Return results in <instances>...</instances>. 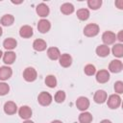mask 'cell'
<instances>
[{"instance_id":"6","label":"cell","mask_w":123,"mask_h":123,"mask_svg":"<svg viewBox=\"0 0 123 123\" xmlns=\"http://www.w3.org/2000/svg\"><path fill=\"white\" fill-rule=\"evenodd\" d=\"M76 107L81 111H86L89 107V100L85 96H80L76 100Z\"/></svg>"},{"instance_id":"5","label":"cell","mask_w":123,"mask_h":123,"mask_svg":"<svg viewBox=\"0 0 123 123\" xmlns=\"http://www.w3.org/2000/svg\"><path fill=\"white\" fill-rule=\"evenodd\" d=\"M102 40L104 42L105 45H110L115 42L116 40V35L111 31H106L104 32V34L102 35Z\"/></svg>"},{"instance_id":"31","label":"cell","mask_w":123,"mask_h":123,"mask_svg":"<svg viewBox=\"0 0 123 123\" xmlns=\"http://www.w3.org/2000/svg\"><path fill=\"white\" fill-rule=\"evenodd\" d=\"M10 91V86L8 84L1 82L0 83V96H4L6 94H8Z\"/></svg>"},{"instance_id":"12","label":"cell","mask_w":123,"mask_h":123,"mask_svg":"<svg viewBox=\"0 0 123 123\" xmlns=\"http://www.w3.org/2000/svg\"><path fill=\"white\" fill-rule=\"evenodd\" d=\"M4 111L6 114H9V115H12V114H14L16 111H17V106L14 102L12 101H8L5 103L4 105Z\"/></svg>"},{"instance_id":"23","label":"cell","mask_w":123,"mask_h":123,"mask_svg":"<svg viewBox=\"0 0 123 123\" xmlns=\"http://www.w3.org/2000/svg\"><path fill=\"white\" fill-rule=\"evenodd\" d=\"M93 117L90 112L88 111H83L79 115V122L80 123H90L92 121Z\"/></svg>"},{"instance_id":"28","label":"cell","mask_w":123,"mask_h":123,"mask_svg":"<svg viewBox=\"0 0 123 123\" xmlns=\"http://www.w3.org/2000/svg\"><path fill=\"white\" fill-rule=\"evenodd\" d=\"M102 5V0H88L87 1V6L91 10H98Z\"/></svg>"},{"instance_id":"36","label":"cell","mask_w":123,"mask_h":123,"mask_svg":"<svg viewBox=\"0 0 123 123\" xmlns=\"http://www.w3.org/2000/svg\"><path fill=\"white\" fill-rule=\"evenodd\" d=\"M23 123H34V122H33L32 120H29V119H27V120H25Z\"/></svg>"},{"instance_id":"26","label":"cell","mask_w":123,"mask_h":123,"mask_svg":"<svg viewBox=\"0 0 123 123\" xmlns=\"http://www.w3.org/2000/svg\"><path fill=\"white\" fill-rule=\"evenodd\" d=\"M77 17L82 21L87 20L88 17H89V11L87 9H80V10H78L77 11Z\"/></svg>"},{"instance_id":"4","label":"cell","mask_w":123,"mask_h":123,"mask_svg":"<svg viewBox=\"0 0 123 123\" xmlns=\"http://www.w3.org/2000/svg\"><path fill=\"white\" fill-rule=\"evenodd\" d=\"M52 95L49 93V92H46V91H42L38 94L37 96V102L41 105V106H49L51 103H52Z\"/></svg>"},{"instance_id":"3","label":"cell","mask_w":123,"mask_h":123,"mask_svg":"<svg viewBox=\"0 0 123 123\" xmlns=\"http://www.w3.org/2000/svg\"><path fill=\"white\" fill-rule=\"evenodd\" d=\"M37 72L34 67H26L23 71V78L27 82H34L37 80Z\"/></svg>"},{"instance_id":"20","label":"cell","mask_w":123,"mask_h":123,"mask_svg":"<svg viewBox=\"0 0 123 123\" xmlns=\"http://www.w3.org/2000/svg\"><path fill=\"white\" fill-rule=\"evenodd\" d=\"M47 56L50 60L56 61L61 57V52L57 47H50L47 49Z\"/></svg>"},{"instance_id":"25","label":"cell","mask_w":123,"mask_h":123,"mask_svg":"<svg viewBox=\"0 0 123 123\" xmlns=\"http://www.w3.org/2000/svg\"><path fill=\"white\" fill-rule=\"evenodd\" d=\"M61 12L63 14H71L74 12V6L71 3H64L61 6Z\"/></svg>"},{"instance_id":"24","label":"cell","mask_w":123,"mask_h":123,"mask_svg":"<svg viewBox=\"0 0 123 123\" xmlns=\"http://www.w3.org/2000/svg\"><path fill=\"white\" fill-rule=\"evenodd\" d=\"M111 52H112V55L114 57H117V58H121L123 57V45L121 43H116L112 46V49H111Z\"/></svg>"},{"instance_id":"22","label":"cell","mask_w":123,"mask_h":123,"mask_svg":"<svg viewBox=\"0 0 123 123\" xmlns=\"http://www.w3.org/2000/svg\"><path fill=\"white\" fill-rule=\"evenodd\" d=\"M13 21H14V17H13V15H12V14H4V15L1 17L0 23H1V25L8 27V26L12 25Z\"/></svg>"},{"instance_id":"2","label":"cell","mask_w":123,"mask_h":123,"mask_svg":"<svg viewBox=\"0 0 123 123\" xmlns=\"http://www.w3.org/2000/svg\"><path fill=\"white\" fill-rule=\"evenodd\" d=\"M107 99L108 107L111 110H115L121 105V97L118 94H111Z\"/></svg>"},{"instance_id":"18","label":"cell","mask_w":123,"mask_h":123,"mask_svg":"<svg viewBox=\"0 0 123 123\" xmlns=\"http://www.w3.org/2000/svg\"><path fill=\"white\" fill-rule=\"evenodd\" d=\"M16 59V55L14 52L12 51H7L6 53L3 54V62L6 63V64H12L14 62Z\"/></svg>"},{"instance_id":"35","label":"cell","mask_w":123,"mask_h":123,"mask_svg":"<svg viewBox=\"0 0 123 123\" xmlns=\"http://www.w3.org/2000/svg\"><path fill=\"white\" fill-rule=\"evenodd\" d=\"M100 123H112L111 120H109V119H103Z\"/></svg>"},{"instance_id":"7","label":"cell","mask_w":123,"mask_h":123,"mask_svg":"<svg viewBox=\"0 0 123 123\" xmlns=\"http://www.w3.org/2000/svg\"><path fill=\"white\" fill-rule=\"evenodd\" d=\"M96 81L100 84H105L110 80V73L106 69H101L96 73Z\"/></svg>"},{"instance_id":"38","label":"cell","mask_w":123,"mask_h":123,"mask_svg":"<svg viewBox=\"0 0 123 123\" xmlns=\"http://www.w3.org/2000/svg\"><path fill=\"white\" fill-rule=\"evenodd\" d=\"M2 34H3V30H2V28H1V26H0V37L2 36Z\"/></svg>"},{"instance_id":"37","label":"cell","mask_w":123,"mask_h":123,"mask_svg":"<svg viewBox=\"0 0 123 123\" xmlns=\"http://www.w3.org/2000/svg\"><path fill=\"white\" fill-rule=\"evenodd\" d=\"M51 123H62V121H60V120H53Z\"/></svg>"},{"instance_id":"14","label":"cell","mask_w":123,"mask_h":123,"mask_svg":"<svg viewBox=\"0 0 123 123\" xmlns=\"http://www.w3.org/2000/svg\"><path fill=\"white\" fill-rule=\"evenodd\" d=\"M32 113H33L32 109H31L30 107H28V106H22V107H20L19 110H18V114H19V116H20L21 118L25 119V120L29 119V118L32 116Z\"/></svg>"},{"instance_id":"33","label":"cell","mask_w":123,"mask_h":123,"mask_svg":"<svg viewBox=\"0 0 123 123\" xmlns=\"http://www.w3.org/2000/svg\"><path fill=\"white\" fill-rule=\"evenodd\" d=\"M115 6L119 10H122L123 9V0H117V1H115Z\"/></svg>"},{"instance_id":"32","label":"cell","mask_w":123,"mask_h":123,"mask_svg":"<svg viewBox=\"0 0 123 123\" xmlns=\"http://www.w3.org/2000/svg\"><path fill=\"white\" fill-rule=\"evenodd\" d=\"M114 90L117 94L123 93V82L122 81H117L114 84Z\"/></svg>"},{"instance_id":"21","label":"cell","mask_w":123,"mask_h":123,"mask_svg":"<svg viewBox=\"0 0 123 123\" xmlns=\"http://www.w3.org/2000/svg\"><path fill=\"white\" fill-rule=\"evenodd\" d=\"M96 54L98 57H101V58H105L107 56H109L110 54V48L109 46L105 45V44H101L99 46H97L96 48Z\"/></svg>"},{"instance_id":"30","label":"cell","mask_w":123,"mask_h":123,"mask_svg":"<svg viewBox=\"0 0 123 123\" xmlns=\"http://www.w3.org/2000/svg\"><path fill=\"white\" fill-rule=\"evenodd\" d=\"M55 101L57 103H62L64 100H65V92L63 90H59L57 91V93L55 94V97H54Z\"/></svg>"},{"instance_id":"16","label":"cell","mask_w":123,"mask_h":123,"mask_svg":"<svg viewBox=\"0 0 123 123\" xmlns=\"http://www.w3.org/2000/svg\"><path fill=\"white\" fill-rule=\"evenodd\" d=\"M59 62L62 67H69L72 63V58L69 54H62L59 58Z\"/></svg>"},{"instance_id":"17","label":"cell","mask_w":123,"mask_h":123,"mask_svg":"<svg viewBox=\"0 0 123 123\" xmlns=\"http://www.w3.org/2000/svg\"><path fill=\"white\" fill-rule=\"evenodd\" d=\"M47 47V44H46V41L43 40V39H40V38H37V39H35L34 42H33V48L37 51V52H41V51H44Z\"/></svg>"},{"instance_id":"8","label":"cell","mask_w":123,"mask_h":123,"mask_svg":"<svg viewBox=\"0 0 123 123\" xmlns=\"http://www.w3.org/2000/svg\"><path fill=\"white\" fill-rule=\"evenodd\" d=\"M50 28H51V23H50V21L47 20V19L42 18V19H40V20L38 21V23H37V30H38V32L41 33V34H45V33L49 32Z\"/></svg>"},{"instance_id":"15","label":"cell","mask_w":123,"mask_h":123,"mask_svg":"<svg viewBox=\"0 0 123 123\" xmlns=\"http://www.w3.org/2000/svg\"><path fill=\"white\" fill-rule=\"evenodd\" d=\"M33 28L29 25H24L19 30V36L23 38H29L33 36Z\"/></svg>"},{"instance_id":"9","label":"cell","mask_w":123,"mask_h":123,"mask_svg":"<svg viewBox=\"0 0 123 123\" xmlns=\"http://www.w3.org/2000/svg\"><path fill=\"white\" fill-rule=\"evenodd\" d=\"M123 68V63L119 60H112L109 64V70L112 73H119Z\"/></svg>"},{"instance_id":"19","label":"cell","mask_w":123,"mask_h":123,"mask_svg":"<svg viewBox=\"0 0 123 123\" xmlns=\"http://www.w3.org/2000/svg\"><path fill=\"white\" fill-rule=\"evenodd\" d=\"M3 46L8 51H12L17 46V41L12 37H8L3 41Z\"/></svg>"},{"instance_id":"34","label":"cell","mask_w":123,"mask_h":123,"mask_svg":"<svg viewBox=\"0 0 123 123\" xmlns=\"http://www.w3.org/2000/svg\"><path fill=\"white\" fill-rule=\"evenodd\" d=\"M122 34H123V32H122V31H119V33H118L117 36H116V39H118L120 42L123 41V36H122Z\"/></svg>"},{"instance_id":"29","label":"cell","mask_w":123,"mask_h":123,"mask_svg":"<svg viewBox=\"0 0 123 123\" xmlns=\"http://www.w3.org/2000/svg\"><path fill=\"white\" fill-rule=\"evenodd\" d=\"M84 72L87 75V76H92L96 73V68L93 64H86L84 68Z\"/></svg>"},{"instance_id":"11","label":"cell","mask_w":123,"mask_h":123,"mask_svg":"<svg viewBox=\"0 0 123 123\" xmlns=\"http://www.w3.org/2000/svg\"><path fill=\"white\" fill-rule=\"evenodd\" d=\"M36 12H37V13L38 14V16H40V17H46V16L49 14L50 10H49V7H48L46 4L40 3V4H38V5L37 6Z\"/></svg>"},{"instance_id":"10","label":"cell","mask_w":123,"mask_h":123,"mask_svg":"<svg viewBox=\"0 0 123 123\" xmlns=\"http://www.w3.org/2000/svg\"><path fill=\"white\" fill-rule=\"evenodd\" d=\"M107 98H108L107 92L105 90H103V89L97 90L94 93V96H93V100L97 104H103V103H105L107 101Z\"/></svg>"},{"instance_id":"13","label":"cell","mask_w":123,"mask_h":123,"mask_svg":"<svg viewBox=\"0 0 123 123\" xmlns=\"http://www.w3.org/2000/svg\"><path fill=\"white\" fill-rule=\"evenodd\" d=\"M12 75V70L10 66H1L0 67V80L1 81H6L10 79Z\"/></svg>"},{"instance_id":"39","label":"cell","mask_w":123,"mask_h":123,"mask_svg":"<svg viewBox=\"0 0 123 123\" xmlns=\"http://www.w3.org/2000/svg\"><path fill=\"white\" fill-rule=\"evenodd\" d=\"M2 56H3V53H2V51H1V50H0V59H1V58H2Z\"/></svg>"},{"instance_id":"1","label":"cell","mask_w":123,"mask_h":123,"mask_svg":"<svg viewBox=\"0 0 123 123\" xmlns=\"http://www.w3.org/2000/svg\"><path fill=\"white\" fill-rule=\"evenodd\" d=\"M99 33V26L95 23H89L84 28V35L88 37H93Z\"/></svg>"},{"instance_id":"27","label":"cell","mask_w":123,"mask_h":123,"mask_svg":"<svg viewBox=\"0 0 123 123\" xmlns=\"http://www.w3.org/2000/svg\"><path fill=\"white\" fill-rule=\"evenodd\" d=\"M44 82H45V85L50 88H54L57 86V79L54 75H47Z\"/></svg>"}]
</instances>
